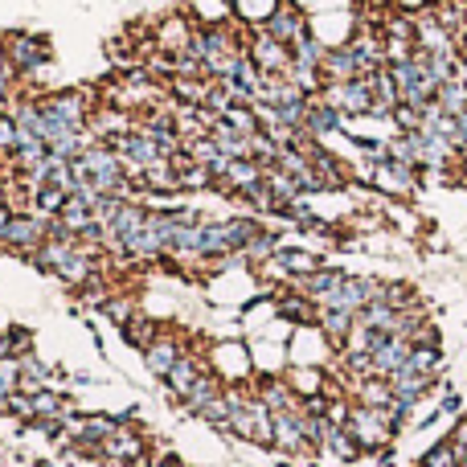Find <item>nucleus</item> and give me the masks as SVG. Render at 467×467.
Listing matches in <instances>:
<instances>
[{"mask_svg": "<svg viewBox=\"0 0 467 467\" xmlns=\"http://www.w3.org/2000/svg\"><path fill=\"white\" fill-rule=\"evenodd\" d=\"M111 148L123 156V164H128V169H140V172L164 169V164L172 161V156L164 152V148L156 144L152 136H144V131H128V136H119Z\"/></svg>", "mask_w": 467, "mask_h": 467, "instance_id": "obj_5", "label": "nucleus"}, {"mask_svg": "<svg viewBox=\"0 0 467 467\" xmlns=\"http://www.w3.org/2000/svg\"><path fill=\"white\" fill-rule=\"evenodd\" d=\"M41 467H54V463H41Z\"/></svg>", "mask_w": 467, "mask_h": 467, "instance_id": "obj_32", "label": "nucleus"}, {"mask_svg": "<svg viewBox=\"0 0 467 467\" xmlns=\"http://www.w3.org/2000/svg\"><path fill=\"white\" fill-rule=\"evenodd\" d=\"M373 82V115H381V119H389V115L402 107V90H398V78L389 66H381V70L369 74Z\"/></svg>", "mask_w": 467, "mask_h": 467, "instance_id": "obj_10", "label": "nucleus"}, {"mask_svg": "<svg viewBox=\"0 0 467 467\" xmlns=\"http://www.w3.org/2000/svg\"><path fill=\"white\" fill-rule=\"evenodd\" d=\"M410 353H414V340H406V337H381L378 348L369 353V378H386L389 381L406 361H410Z\"/></svg>", "mask_w": 467, "mask_h": 467, "instance_id": "obj_8", "label": "nucleus"}, {"mask_svg": "<svg viewBox=\"0 0 467 467\" xmlns=\"http://www.w3.org/2000/svg\"><path fill=\"white\" fill-rule=\"evenodd\" d=\"M324 103H332L340 115H373V82L365 78H348V82H324L320 90Z\"/></svg>", "mask_w": 467, "mask_h": 467, "instance_id": "obj_4", "label": "nucleus"}, {"mask_svg": "<svg viewBox=\"0 0 467 467\" xmlns=\"http://www.w3.org/2000/svg\"><path fill=\"white\" fill-rule=\"evenodd\" d=\"M439 107H443L447 115H463L467 111V82H447V87H439V99H435Z\"/></svg>", "mask_w": 467, "mask_h": 467, "instance_id": "obj_23", "label": "nucleus"}, {"mask_svg": "<svg viewBox=\"0 0 467 467\" xmlns=\"http://www.w3.org/2000/svg\"><path fill=\"white\" fill-rule=\"evenodd\" d=\"M202 365H197V357H181V361L177 365H172V373H169V378H164V381H169V389H172V394H177V398H185L189 394V389H193L197 386V378H202Z\"/></svg>", "mask_w": 467, "mask_h": 467, "instance_id": "obj_17", "label": "nucleus"}, {"mask_svg": "<svg viewBox=\"0 0 467 467\" xmlns=\"http://www.w3.org/2000/svg\"><path fill=\"white\" fill-rule=\"evenodd\" d=\"M177 213L181 210H148L144 234L136 242V258H164L177 250Z\"/></svg>", "mask_w": 467, "mask_h": 467, "instance_id": "obj_3", "label": "nucleus"}, {"mask_svg": "<svg viewBox=\"0 0 467 467\" xmlns=\"http://www.w3.org/2000/svg\"><path fill=\"white\" fill-rule=\"evenodd\" d=\"M8 57H13V66L21 74H33V70H41V66L49 62V46H46V37L16 33V37H8Z\"/></svg>", "mask_w": 467, "mask_h": 467, "instance_id": "obj_9", "label": "nucleus"}, {"mask_svg": "<svg viewBox=\"0 0 467 467\" xmlns=\"http://www.w3.org/2000/svg\"><path fill=\"white\" fill-rule=\"evenodd\" d=\"M21 389V357H5L0 361V406H8Z\"/></svg>", "mask_w": 467, "mask_h": 467, "instance_id": "obj_20", "label": "nucleus"}, {"mask_svg": "<svg viewBox=\"0 0 467 467\" xmlns=\"http://www.w3.org/2000/svg\"><path fill=\"white\" fill-rule=\"evenodd\" d=\"M144 357H148V369H152L156 378H169V373H172V365H177L185 353H181V345H177V340H172V337H156L152 345L144 348Z\"/></svg>", "mask_w": 467, "mask_h": 467, "instance_id": "obj_14", "label": "nucleus"}, {"mask_svg": "<svg viewBox=\"0 0 467 467\" xmlns=\"http://www.w3.org/2000/svg\"><path fill=\"white\" fill-rule=\"evenodd\" d=\"M460 406H463V402H460V394H447L439 410H443V414H460Z\"/></svg>", "mask_w": 467, "mask_h": 467, "instance_id": "obj_30", "label": "nucleus"}, {"mask_svg": "<svg viewBox=\"0 0 467 467\" xmlns=\"http://www.w3.org/2000/svg\"><path fill=\"white\" fill-rule=\"evenodd\" d=\"M123 332H128V340L131 345H140V348H148L156 340V324H148L144 316H131V320L123 324Z\"/></svg>", "mask_w": 467, "mask_h": 467, "instance_id": "obj_25", "label": "nucleus"}, {"mask_svg": "<svg viewBox=\"0 0 467 467\" xmlns=\"http://www.w3.org/2000/svg\"><path fill=\"white\" fill-rule=\"evenodd\" d=\"M90 128H95V136H103V140H119V136H128V115L119 111V107H103V111H90Z\"/></svg>", "mask_w": 467, "mask_h": 467, "instance_id": "obj_18", "label": "nucleus"}, {"mask_svg": "<svg viewBox=\"0 0 467 467\" xmlns=\"http://www.w3.org/2000/svg\"><path fill=\"white\" fill-rule=\"evenodd\" d=\"M197 419H205L210 427H218V431H230V394H222V398H213L210 406H205Z\"/></svg>", "mask_w": 467, "mask_h": 467, "instance_id": "obj_24", "label": "nucleus"}, {"mask_svg": "<svg viewBox=\"0 0 467 467\" xmlns=\"http://www.w3.org/2000/svg\"><path fill=\"white\" fill-rule=\"evenodd\" d=\"M419 467H463V463H460V451H455L451 439H439L431 451H422Z\"/></svg>", "mask_w": 467, "mask_h": 467, "instance_id": "obj_22", "label": "nucleus"}, {"mask_svg": "<svg viewBox=\"0 0 467 467\" xmlns=\"http://www.w3.org/2000/svg\"><path fill=\"white\" fill-rule=\"evenodd\" d=\"M213 398H222V381L213 378V373H202V378H197V386L189 389L185 398H181V406H185L189 414H202L205 406L213 402Z\"/></svg>", "mask_w": 467, "mask_h": 467, "instance_id": "obj_16", "label": "nucleus"}, {"mask_svg": "<svg viewBox=\"0 0 467 467\" xmlns=\"http://www.w3.org/2000/svg\"><path fill=\"white\" fill-rule=\"evenodd\" d=\"M103 455H111V460H136V455H140V439L131 435V431L119 427V431H115V435L103 443Z\"/></svg>", "mask_w": 467, "mask_h": 467, "instance_id": "obj_21", "label": "nucleus"}, {"mask_svg": "<svg viewBox=\"0 0 467 467\" xmlns=\"http://www.w3.org/2000/svg\"><path fill=\"white\" fill-rule=\"evenodd\" d=\"M340 119H345V115H340L337 107L312 95V107H307V123H304V136L312 140V144H316V140L337 136V131H340Z\"/></svg>", "mask_w": 467, "mask_h": 467, "instance_id": "obj_11", "label": "nucleus"}, {"mask_svg": "<svg viewBox=\"0 0 467 467\" xmlns=\"http://www.w3.org/2000/svg\"><path fill=\"white\" fill-rule=\"evenodd\" d=\"M49 242V218H37V213H16L8 222V230L0 234V246L16 250V254H37Z\"/></svg>", "mask_w": 467, "mask_h": 467, "instance_id": "obj_6", "label": "nucleus"}, {"mask_svg": "<svg viewBox=\"0 0 467 467\" xmlns=\"http://www.w3.org/2000/svg\"><path fill=\"white\" fill-rule=\"evenodd\" d=\"M345 275H348V271H337V266H320V271L304 275V279H296V283H299V291H304V296L312 299L316 307H320L324 299H328L332 291H337L340 283H345Z\"/></svg>", "mask_w": 467, "mask_h": 467, "instance_id": "obj_13", "label": "nucleus"}, {"mask_svg": "<svg viewBox=\"0 0 467 467\" xmlns=\"http://www.w3.org/2000/svg\"><path fill=\"white\" fill-rule=\"evenodd\" d=\"M16 99H13V74H0V115L13 107Z\"/></svg>", "mask_w": 467, "mask_h": 467, "instance_id": "obj_27", "label": "nucleus"}, {"mask_svg": "<svg viewBox=\"0 0 467 467\" xmlns=\"http://www.w3.org/2000/svg\"><path fill=\"white\" fill-rule=\"evenodd\" d=\"M29 406H33V419H57V414H62V402H57V394H49V389L29 394Z\"/></svg>", "mask_w": 467, "mask_h": 467, "instance_id": "obj_26", "label": "nucleus"}, {"mask_svg": "<svg viewBox=\"0 0 467 467\" xmlns=\"http://www.w3.org/2000/svg\"><path fill=\"white\" fill-rule=\"evenodd\" d=\"M0 74H16L13 57H8V41H0Z\"/></svg>", "mask_w": 467, "mask_h": 467, "instance_id": "obj_29", "label": "nucleus"}, {"mask_svg": "<svg viewBox=\"0 0 467 467\" xmlns=\"http://www.w3.org/2000/svg\"><path fill=\"white\" fill-rule=\"evenodd\" d=\"M320 332L332 340V345H348V337H353L357 328V316L353 312H340V307H320Z\"/></svg>", "mask_w": 467, "mask_h": 467, "instance_id": "obj_15", "label": "nucleus"}, {"mask_svg": "<svg viewBox=\"0 0 467 467\" xmlns=\"http://www.w3.org/2000/svg\"><path fill=\"white\" fill-rule=\"evenodd\" d=\"M230 431L246 443H275V414L266 410L263 398H246V394H230Z\"/></svg>", "mask_w": 467, "mask_h": 467, "instance_id": "obj_1", "label": "nucleus"}, {"mask_svg": "<svg viewBox=\"0 0 467 467\" xmlns=\"http://www.w3.org/2000/svg\"><path fill=\"white\" fill-rule=\"evenodd\" d=\"M275 447H283V451H304V447H312L304 435V410L275 414Z\"/></svg>", "mask_w": 467, "mask_h": 467, "instance_id": "obj_12", "label": "nucleus"}, {"mask_svg": "<svg viewBox=\"0 0 467 467\" xmlns=\"http://www.w3.org/2000/svg\"><path fill=\"white\" fill-rule=\"evenodd\" d=\"M312 304V299H307ZM307 304H299V299H283V316H291V320H307Z\"/></svg>", "mask_w": 467, "mask_h": 467, "instance_id": "obj_28", "label": "nucleus"}, {"mask_svg": "<svg viewBox=\"0 0 467 467\" xmlns=\"http://www.w3.org/2000/svg\"><path fill=\"white\" fill-rule=\"evenodd\" d=\"M13 218H16V210H13V205H0V234L8 230V222H13Z\"/></svg>", "mask_w": 467, "mask_h": 467, "instance_id": "obj_31", "label": "nucleus"}, {"mask_svg": "<svg viewBox=\"0 0 467 467\" xmlns=\"http://www.w3.org/2000/svg\"><path fill=\"white\" fill-rule=\"evenodd\" d=\"M266 402V410L271 414H283V410H299L296 406V394H291V386H283V381H266L263 394H258Z\"/></svg>", "mask_w": 467, "mask_h": 467, "instance_id": "obj_19", "label": "nucleus"}, {"mask_svg": "<svg viewBox=\"0 0 467 467\" xmlns=\"http://www.w3.org/2000/svg\"><path fill=\"white\" fill-rule=\"evenodd\" d=\"M263 33H266V37H275L279 46H287V49H296L304 37H312L307 16L299 13L296 5H275V13L263 21Z\"/></svg>", "mask_w": 467, "mask_h": 467, "instance_id": "obj_7", "label": "nucleus"}, {"mask_svg": "<svg viewBox=\"0 0 467 467\" xmlns=\"http://www.w3.org/2000/svg\"><path fill=\"white\" fill-rule=\"evenodd\" d=\"M144 222H148V210L136 202H123L115 210V218L103 226V246L111 254H123V258H136V242L144 234Z\"/></svg>", "mask_w": 467, "mask_h": 467, "instance_id": "obj_2", "label": "nucleus"}]
</instances>
